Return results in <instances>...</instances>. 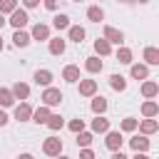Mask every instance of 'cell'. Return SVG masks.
Wrapping results in <instances>:
<instances>
[{"label": "cell", "mask_w": 159, "mask_h": 159, "mask_svg": "<svg viewBox=\"0 0 159 159\" xmlns=\"http://www.w3.org/2000/svg\"><path fill=\"white\" fill-rule=\"evenodd\" d=\"M17 7V0H0V15H5V12H12Z\"/></svg>", "instance_id": "obj_32"}, {"label": "cell", "mask_w": 159, "mask_h": 159, "mask_svg": "<svg viewBox=\"0 0 159 159\" xmlns=\"http://www.w3.org/2000/svg\"><path fill=\"white\" fill-rule=\"evenodd\" d=\"M117 60H119L122 65H132V50H127V47H122V50L117 52Z\"/></svg>", "instance_id": "obj_31"}, {"label": "cell", "mask_w": 159, "mask_h": 159, "mask_svg": "<svg viewBox=\"0 0 159 159\" xmlns=\"http://www.w3.org/2000/svg\"><path fill=\"white\" fill-rule=\"evenodd\" d=\"M139 2H149V0H139Z\"/></svg>", "instance_id": "obj_46"}, {"label": "cell", "mask_w": 159, "mask_h": 159, "mask_svg": "<svg viewBox=\"0 0 159 159\" xmlns=\"http://www.w3.org/2000/svg\"><path fill=\"white\" fill-rule=\"evenodd\" d=\"M104 40L107 42H124V35H122V30H117V27H112V25H107L104 27Z\"/></svg>", "instance_id": "obj_4"}, {"label": "cell", "mask_w": 159, "mask_h": 159, "mask_svg": "<svg viewBox=\"0 0 159 159\" xmlns=\"http://www.w3.org/2000/svg\"><path fill=\"white\" fill-rule=\"evenodd\" d=\"M139 129H142L144 134H154V132L159 129V124H157V119H152V117H149V119H144V122L139 124Z\"/></svg>", "instance_id": "obj_20"}, {"label": "cell", "mask_w": 159, "mask_h": 159, "mask_svg": "<svg viewBox=\"0 0 159 159\" xmlns=\"http://www.w3.org/2000/svg\"><path fill=\"white\" fill-rule=\"evenodd\" d=\"M144 60H147L149 65H159V50H157V47H147V50H144Z\"/></svg>", "instance_id": "obj_23"}, {"label": "cell", "mask_w": 159, "mask_h": 159, "mask_svg": "<svg viewBox=\"0 0 159 159\" xmlns=\"http://www.w3.org/2000/svg\"><path fill=\"white\" fill-rule=\"evenodd\" d=\"M117 2H132V0H117Z\"/></svg>", "instance_id": "obj_44"}, {"label": "cell", "mask_w": 159, "mask_h": 159, "mask_svg": "<svg viewBox=\"0 0 159 159\" xmlns=\"http://www.w3.org/2000/svg\"><path fill=\"white\" fill-rule=\"evenodd\" d=\"M50 114H52V112H50V107H47V104H42V107H37V109L32 112V117H30V119H32V122H37V124H45V122L50 119Z\"/></svg>", "instance_id": "obj_6"}, {"label": "cell", "mask_w": 159, "mask_h": 159, "mask_svg": "<svg viewBox=\"0 0 159 159\" xmlns=\"http://www.w3.org/2000/svg\"><path fill=\"white\" fill-rule=\"evenodd\" d=\"M109 84H112V89H117V92H124V89H127V80H124L122 75H112V77H109Z\"/></svg>", "instance_id": "obj_18"}, {"label": "cell", "mask_w": 159, "mask_h": 159, "mask_svg": "<svg viewBox=\"0 0 159 159\" xmlns=\"http://www.w3.org/2000/svg\"><path fill=\"white\" fill-rule=\"evenodd\" d=\"M70 129H72V132H82V129H84V122H82V119H72V122H70Z\"/></svg>", "instance_id": "obj_35"}, {"label": "cell", "mask_w": 159, "mask_h": 159, "mask_svg": "<svg viewBox=\"0 0 159 159\" xmlns=\"http://www.w3.org/2000/svg\"><path fill=\"white\" fill-rule=\"evenodd\" d=\"M32 40H50V27L47 25H42V22H37L35 27H32V35H30Z\"/></svg>", "instance_id": "obj_8"}, {"label": "cell", "mask_w": 159, "mask_h": 159, "mask_svg": "<svg viewBox=\"0 0 159 159\" xmlns=\"http://www.w3.org/2000/svg\"><path fill=\"white\" fill-rule=\"evenodd\" d=\"M10 92H12V97H17V99H27V97H30V87H27L25 82H15Z\"/></svg>", "instance_id": "obj_10"}, {"label": "cell", "mask_w": 159, "mask_h": 159, "mask_svg": "<svg viewBox=\"0 0 159 159\" xmlns=\"http://www.w3.org/2000/svg\"><path fill=\"white\" fill-rule=\"evenodd\" d=\"M84 70L87 72H102V60L99 57H87V62H84Z\"/></svg>", "instance_id": "obj_17"}, {"label": "cell", "mask_w": 159, "mask_h": 159, "mask_svg": "<svg viewBox=\"0 0 159 159\" xmlns=\"http://www.w3.org/2000/svg\"><path fill=\"white\" fill-rule=\"evenodd\" d=\"M35 82L42 84V87H50V82H52V72H50V70H37V72H35Z\"/></svg>", "instance_id": "obj_13"}, {"label": "cell", "mask_w": 159, "mask_h": 159, "mask_svg": "<svg viewBox=\"0 0 159 159\" xmlns=\"http://www.w3.org/2000/svg\"><path fill=\"white\" fill-rule=\"evenodd\" d=\"M137 124H139V122H137L134 117H127V119L122 122V129H124V132H134V129H137Z\"/></svg>", "instance_id": "obj_34"}, {"label": "cell", "mask_w": 159, "mask_h": 159, "mask_svg": "<svg viewBox=\"0 0 159 159\" xmlns=\"http://www.w3.org/2000/svg\"><path fill=\"white\" fill-rule=\"evenodd\" d=\"M157 112H159V104H157V102H152V99H149V102H144V104H142V114H144V117H154Z\"/></svg>", "instance_id": "obj_24"}, {"label": "cell", "mask_w": 159, "mask_h": 159, "mask_svg": "<svg viewBox=\"0 0 159 159\" xmlns=\"http://www.w3.org/2000/svg\"><path fill=\"white\" fill-rule=\"evenodd\" d=\"M42 102H45L47 107H55V104L62 102V92H60L57 87H47V89L42 92Z\"/></svg>", "instance_id": "obj_2"}, {"label": "cell", "mask_w": 159, "mask_h": 159, "mask_svg": "<svg viewBox=\"0 0 159 159\" xmlns=\"http://www.w3.org/2000/svg\"><path fill=\"white\" fill-rule=\"evenodd\" d=\"M30 35L27 32H22V30H15V35H12V42H15V47H27L30 45Z\"/></svg>", "instance_id": "obj_12"}, {"label": "cell", "mask_w": 159, "mask_h": 159, "mask_svg": "<svg viewBox=\"0 0 159 159\" xmlns=\"http://www.w3.org/2000/svg\"><path fill=\"white\" fill-rule=\"evenodd\" d=\"M77 134H80V137H77V144H80V147H89V144H92V134H89V132H77Z\"/></svg>", "instance_id": "obj_33"}, {"label": "cell", "mask_w": 159, "mask_h": 159, "mask_svg": "<svg viewBox=\"0 0 159 159\" xmlns=\"http://www.w3.org/2000/svg\"><path fill=\"white\" fill-rule=\"evenodd\" d=\"M80 159H94V152H92V149H87V147H84V149H82V152H80Z\"/></svg>", "instance_id": "obj_36"}, {"label": "cell", "mask_w": 159, "mask_h": 159, "mask_svg": "<svg viewBox=\"0 0 159 159\" xmlns=\"http://www.w3.org/2000/svg\"><path fill=\"white\" fill-rule=\"evenodd\" d=\"M72 2H82V0H72Z\"/></svg>", "instance_id": "obj_47"}, {"label": "cell", "mask_w": 159, "mask_h": 159, "mask_svg": "<svg viewBox=\"0 0 159 159\" xmlns=\"http://www.w3.org/2000/svg\"><path fill=\"white\" fill-rule=\"evenodd\" d=\"M25 2V7H37L40 5V0H22Z\"/></svg>", "instance_id": "obj_38"}, {"label": "cell", "mask_w": 159, "mask_h": 159, "mask_svg": "<svg viewBox=\"0 0 159 159\" xmlns=\"http://www.w3.org/2000/svg\"><path fill=\"white\" fill-rule=\"evenodd\" d=\"M5 22H7V20H5V17H2V15H0V27H2V25H5Z\"/></svg>", "instance_id": "obj_43"}, {"label": "cell", "mask_w": 159, "mask_h": 159, "mask_svg": "<svg viewBox=\"0 0 159 159\" xmlns=\"http://www.w3.org/2000/svg\"><path fill=\"white\" fill-rule=\"evenodd\" d=\"M129 144H132V149H134V152H147V149H149V139H147V137H139V134H137V137H132V139H129Z\"/></svg>", "instance_id": "obj_11"}, {"label": "cell", "mask_w": 159, "mask_h": 159, "mask_svg": "<svg viewBox=\"0 0 159 159\" xmlns=\"http://www.w3.org/2000/svg\"><path fill=\"white\" fill-rule=\"evenodd\" d=\"M5 124H7V114L0 109V127H5Z\"/></svg>", "instance_id": "obj_39"}, {"label": "cell", "mask_w": 159, "mask_h": 159, "mask_svg": "<svg viewBox=\"0 0 159 159\" xmlns=\"http://www.w3.org/2000/svg\"><path fill=\"white\" fill-rule=\"evenodd\" d=\"M132 159H149V157H147V154H144V152H137V154H134V157H132Z\"/></svg>", "instance_id": "obj_41"}, {"label": "cell", "mask_w": 159, "mask_h": 159, "mask_svg": "<svg viewBox=\"0 0 159 159\" xmlns=\"http://www.w3.org/2000/svg\"><path fill=\"white\" fill-rule=\"evenodd\" d=\"M94 50H97V55H109V52H112V45L102 37V40H97V42H94Z\"/></svg>", "instance_id": "obj_26"}, {"label": "cell", "mask_w": 159, "mask_h": 159, "mask_svg": "<svg viewBox=\"0 0 159 159\" xmlns=\"http://www.w3.org/2000/svg\"><path fill=\"white\" fill-rule=\"evenodd\" d=\"M57 159H70V157H60V154H57Z\"/></svg>", "instance_id": "obj_45"}, {"label": "cell", "mask_w": 159, "mask_h": 159, "mask_svg": "<svg viewBox=\"0 0 159 159\" xmlns=\"http://www.w3.org/2000/svg\"><path fill=\"white\" fill-rule=\"evenodd\" d=\"M52 25H55L57 30H67V27H70V17L60 12V15H55V20H52Z\"/></svg>", "instance_id": "obj_25"}, {"label": "cell", "mask_w": 159, "mask_h": 159, "mask_svg": "<svg viewBox=\"0 0 159 159\" xmlns=\"http://www.w3.org/2000/svg\"><path fill=\"white\" fill-rule=\"evenodd\" d=\"M42 152H45L47 157H57V154L62 152V139H57V137H47L45 144H42Z\"/></svg>", "instance_id": "obj_1"}, {"label": "cell", "mask_w": 159, "mask_h": 159, "mask_svg": "<svg viewBox=\"0 0 159 159\" xmlns=\"http://www.w3.org/2000/svg\"><path fill=\"white\" fill-rule=\"evenodd\" d=\"M92 132H97V134H102V132H109V119H104L102 114H99L97 119H92Z\"/></svg>", "instance_id": "obj_14"}, {"label": "cell", "mask_w": 159, "mask_h": 159, "mask_svg": "<svg viewBox=\"0 0 159 159\" xmlns=\"http://www.w3.org/2000/svg\"><path fill=\"white\" fill-rule=\"evenodd\" d=\"M32 117V107L27 104V102H20L17 107H15V119H20V122H27Z\"/></svg>", "instance_id": "obj_5"}, {"label": "cell", "mask_w": 159, "mask_h": 159, "mask_svg": "<svg viewBox=\"0 0 159 159\" xmlns=\"http://www.w3.org/2000/svg\"><path fill=\"white\" fill-rule=\"evenodd\" d=\"M50 52H52V55H62V52H65V40H62V37L50 40Z\"/></svg>", "instance_id": "obj_22"}, {"label": "cell", "mask_w": 159, "mask_h": 159, "mask_svg": "<svg viewBox=\"0 0 159 159\" xmlns=\"http://www.w3.org/2000/svg\"><path fill=\"white\" fill-rule=\"evenodd\" d=\"M0 50H2V40H0Z\"/></svg>", "instance_id": "obj_48"}, {"label": "cell", "mask_w": 159, "mask_h": 159, "mask_svg": "<svg viewBox=\"0 0 159 159\" xmlns=\"http://www.w3.org/2000/svg\"><path fill=\"white\" fill-rule=\"evenodd\" d=\"M12 102H15L12 92H10V89H5V87H0V104H2V107H10Z\"/></svg>", "instance_id": "obj_30"}, {"label": "cell", "mask_w": 159, "mask_h": 159, "mask_svg": "<svg viewBox=\"0 0 159 159\" xmlns=\"http://www.w3.org/2000/svg\"><path fill=\"white\" fill-rule=\"evenodd\" d=\"M87 17H89L92 22H102V20H104V10H102L99 5H92V7L87 10Z\"/></svg>", "instance_id": "obj_16"}, {"label": "cell", "mask_w": 159, "mask_h": 159, "mask_svg": "<svg viewBox=\"0 0 159 159\" xmlns=\"http://www.w3.org/2000/svg\"><path fill=\"white\" fill-rule=\"evenodd\" d=\"M94 92H97V82H94V80H80V94L92 97Z\"/></svg>", "instance_id": "obj_9"}, {"label": "cell", "mask_w": 159, "mask_h": 159, "mask_svg": "<svg viewBox=\"0 0 159 159\" xmlns=\"http://www.w3.org/2000/svg\"><path fill=\"white\" fill-rule=\"evenodd\" d=\"M62 77H65L67 82H77V80H80V67H75V65H67V67L62 70Z\"/></svg>", "instance_id": "obj_15"}, {"label": "cell", "mask_w": 159, "mask_h": 159, "mask_svg": "<svg viewBox=\"0 0 159 159\" xmlns=\"http://www.w3.org/2000/svg\"><path fill=\"white\" fill-rule=\"evenodd\" d=\"M104 109H107V99H104V97H94V99H92V112H94V114H102Z\"/></svg>", "instance_id": "obj_28"}, {"label": "cell", "mask_w": 159, "mask_h": 159, "mask_svg": "<svg viewBox=\"0 0 159 159\" xmlns=\"http://www.w3.org/2000/svg\"><path fill=\"white\" fill-rule=\"evenodd\" d=\"M17 159H35V157H32V154H20Z\"/></svg>", "instance_id": "obj_42"}, {"label": "cell", "mask_w": 159, "mask_h": 159, "mask_svg": "<svg viewBox=\"0 0 159 159\" xmlns=\"http://www.w3.org/2000/svg\"><path fill=\"white\" fill-rule=\"evenodd\" d=\"M67 30H70V40H75V42H82V40H84V27L72 25V27H67Z\"/></svg>", "instance_id": "obj_21"}, {"label": "cell", "mask_w": 159, "mask_h": 159, "mask_svg": "<svg viewBox=\"0 0 159 159\" xmlns=\"http://www.w3.org/2000/svg\"><path fill=\"white\" fill-rule=\"evenodd\" d=\"M112 159H129V157H124V154H122V152H119V149H117V152H114V154H112Z\"/></svg>", "instance_id": "obj_40"}, {"label": "cell", "mask_w": 159, "mask_h": 159, "mask_svg": "<svg viewBox=\"0 0 159 159\" xmlns=\"http://www.w3.org/2000/svg\"><path fill=\"white\" fill-rule=\"evenodd\" d=\"M27 20H30V17H27V12H25V10H17V7H15V10L10 12V20H7V22H10V25H12L15 30H20V27H25V25H27Z\"/></svg>", "instance_id": "obj_3"}, {"label": "cell", "mask_w": 159, "mask_h": 159, "mask_svg": "<svg viewBox=\"0 0 159 159\" xmlns=\"http://www.w3.org/2000/svg\"><path fill=\"white\" fill-rule=\"evenodd\" d=\"M157 92H159V84H157V82H144V84H142V94H144V97L152 99V97H157Z\"/></svg>", "instance_id": "obj_19"}, {"label": "cell", "mask_w": 159, "mask_h": 159, "mask_svg": "<svg viewBox=\"0 0 159 159\" xmlns=\"http://www.w3.org/2000/svg\"><path fill=\"white\" fill-rule=\"evenodd\" d=\"M104 144H107V149H112V152L122 149V134H119V132H107Z\"/></svg>", "instance_id": "obj_7"}, {"label": "cell", "mask_w": 159, "mask_h": 159, "mask_svg": "<svg viewBox=\"0 0 159 159\" xmlns=\"http://www.w3.org/2000/svg\"><path fill=\"white\" fill-rule=\"evenodd\" d=\"M57 2H60V0H45V7H47V10H55Z\"/></svg>", "instance_id": "obj_37"}, {"label": "cell", "mask_w": 159, "mask_h": 159, "mask_svg": "<svg viewBox=\"0 0 159 159\" xmlns=\"http://www.w3.org/2000/svg\"><path fill=\"white\" fill-rule=\"evenodd\" d=\"M147 75H149V70L144 65H132V77L134 80H147Z\"/></svg>", "instance_id": "obj_27"}, {"label": "cell", "mask_w": 159, "mask_h": 159, "mask_svg": "<svg viewBox=\"0 0 159 159\" xmlns=\"http://www.w3.org/2000/svg\"><path fill=\"white\" fill-rule=\"evenodd\" d=\"M45 124H47L52 132H57V129H62V124H65V122H62V117H60V114H50V119H47Z\"/></svg>", "instance_id": "obj_29"}]
</instances>
